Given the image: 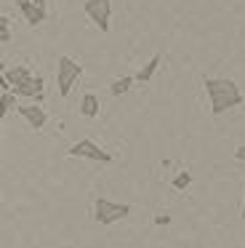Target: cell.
I'll use <instances>...</instances> for the list:
<instances>
[{"instance_id":"6da1fadb","label":"cell","mask_w":245,"mask_h":248,"mask_svg":"<svg viewBox=\"0 0 245 248\" xmlns=\"http://www.w3.org/2000/svg\"><path fill=\"white\" fill-rule=\"evenodd\" d=\"M205 93L211 99V112L213 115H224L227 109L240 107L243 104V91L234 80L229 78H205Z\"/></svg>"},{"instance_id":"9a60e30c","label":"cell","mask_w":245,"mask_h":248,"mask_svg":"<svg viewBox=\"0 0 245 248\" xmlns=\"http://www.w3.org/2000/svg\"><path fill=\"white\" fill-rule=\"evenodd\" d=\"M234 157H237V160H245V144H240L237 150H234Z\"/></svg>"},{"instance_id":"5b68a950","label":"cell","mask_w":245,"mask_h":248,"mask_svg":"<svg viewBox=\"0 0 245 248\" xmlns=\"http://www.w3.org/2000/svg\"><path fill=\"white\" fill-rule=\"evenodd\" d=\"M85 14H88L91 22H93L101 32H109L112 0H85Z\"/></svg>"},{"instance_id":"30bf717a","label":"cell","mask_w":245,"mask_h":248,"mask_svg":"<svg viewBox=\"0 0 245 248\" xmlns=\"http://www.w3.org/2000/svg\"><path fill=\"white\" fill-rule=\"evenodd\" d=\"M160 62H163V56L160 54H154L152 59L147 62V64L141 67V70L136 72V83H149L154 78V72H157V67H160Z\"/></svg>"},{"instance_id":"52a82bcc","label":"cell","mask_w":245,"mask_h":248,"mask_svg":"<svg viewBox=\"0 0 245 248\" xmlns=\"http://www.w3.org/2000/svg\"><path fill=\"white\" fill-rule=\"evenodd\" d=\"M19 3V11L24 14V19H27V24H32V27H37V24H43L46 22V16H48V11H43V8H37L32 0H16Z\"/></svg>"},{"instance_id":"e0dca14e","label":"cell","mask_w":245,"mask_h":248,"mask_svg":"<svg viewBox=\"0 0 245 248\" xmlns=\"http://www.w3.org/2000/svg\"><path fill=\"white\" fill-rule=\"evenodd\" d=\"M32 3H35L37 8H43V11H48V6H46V0H32Z\"/></svg>"},{"instance_id":"7a4b0ae2","label":"cell","mask_w":245,"mask_h":248,"mask_svg":"<svg viewBox=\"0 0 245 248\" xmlns=\"http://www.w3.org/2000/svg\"><path fill=\"white\" fill-rule=\"evenodd\" d=\"M80 75H83V67L75 59H69V56H59L56 59V86L61 96H69V91L80 80Z\"/></svg>"},{"instance_id":"ba28073f","label":"cell","mask_w":245,"mask_h":248,"mask_svg":"<svg viewBox=\"0 0 245 248\" xmlns=\"http://www.w3.org/2000/svg\"><path fill=\"white\" fill-rule=\"evenodd\" d=\"M14 93H16V96H40V93H43V78L30 75L21 86L14 88Z\"/></svg>"},{"instance_id":"9c48e42d","label":"cell","mask_w":245,"mask_h":248,"mask_svg":"<svg viewBox=\"0 0 245 248\" xmlns=\"http://www.w3.org/2000/svg\"><path fill=\"white\" fill-rule=\"evenodd\" d=\"M101 109V102L96 93H83V99H80V115L83 118H96Z\"/></svg>"},{"instance_id":"3957f363","label":"cell","mask_w":245,"mask_h":248,"mask_svg":"<svg viewBox=\"0 0 245 248\" xmlns=\"http://www.w3.org/2000/svg\"><path fill=\"white\" fill-rule=\"evenodd\" d=\"M93 219L99 221V224H115V221L125 219L128 214H131V205L128 203H112V200L107 198H96V205H93Z\"/></svg>"},{"instance_id":"277c9868","label":"cell","mask_w":245,"mask_h":248,"mask_svg":"<svg viewBox=\"0 0 245 248\" xmlns=\"http://www.w3.org/2000/svg\"><path fill=\"white\" fill-rule=\"evenodd\" d=\"M67 155H72V157H88V160H96V163H112V155L101 150V147L96 144L93 139H80V141H75V144L67 150Z\"/></svg>"},{"instance_id":"4fadbf2b","label":"cell","mask_w":245,"mask_h":248,"mask_svg":"<svg viewBox=\"0 0 245 248\" xmlns=\"http://www.w3.org/2000/svg\"><path fill=\"white\" fill-rule=\"evenodd\" d=\"M0 43H11V32H8V16H0Z\"/></svg>"},{"instance_id":"2e32d148","label":"cell","mask_w":245,"mask_h":248,"mask_svg":"<svg viewBox=\"0 0 245 248\" xmlns=\"http://www.w3.org/2000/svg\"><path fill=\"white\" fill-rule=\"evenodd\" d=\"M170 221V216H157V219H154V224H168Z\"/></svg>"},{"instance_id":"8fae6325","label":"cell","mask_w":245,"mask_h":248,"mask_svg":"<svg viewBox=\"0 0 245 248\" xmlns=\"http://www.w3.org/2000/svg\"><path fill=\"white\" fill-rule=\"evenodd\" d=\"M133 83H136V78L122 75V78H117V80L109 86V91L115 93V96H120V93H128V91H131V86H133Z\"/></svg>"},{"instance_id":"7c38bea8","label":"cell","mask_w":245,"mask_h":248,"mask_svg":"<svg viewBox=\"0 0 245 248\" xmlns=\"http://www.w3.org/2000/svg\"><path fill=\"white\" fill-rule=\"evenodd\" d=\"M14 104H16V93H11V91L3 93V102H0V107H3V109H0V118H5V115L14 109Z\"/></svg>"},{"instance_id":"5bb4252c","label":"cell","mask_w":245,"mask_h":248,"mask_svg":"<svg viewBox=\"0 0 245 248\" xmlns=\"http://www.w3.org/2000/svg\"><path fill=\"white\" fill-rule=\"evenodd\" d=\"M189 182H192V176H189L186 171H181L179 176L173 179V187H176V189H186V187H189Z\"/></svg>"},{"instance_id":"ac0fdd59","label":"cell","mask_w":245,"mask_h":248,"mask_svg":"<svg viewBox=\"0 0 245 248\" xmlns=\"http://www.w3.org/2000/svg\"><path fill=\"white\" fill-rule=\"evenodd\" d=\"M240 216H243V219H245V200H243V214H240Z\"/></svg>"},{"instance_id":"8992f818","label":"cell","mask_w":245,"mask_h":248,"mask_svg":"<svg viewBox=\"0 0 245 248\" xmlns=\"http://www.w3.org/2000/svg\"><path fill=\"white\" fill-rule=\"evenodd\" d=\"M16 109H19V115H21V118H24L35 131H40L43 125H46V120H48L46 109L37 107V104H21V107H16Z\"/></svg>"}]
</instances>
